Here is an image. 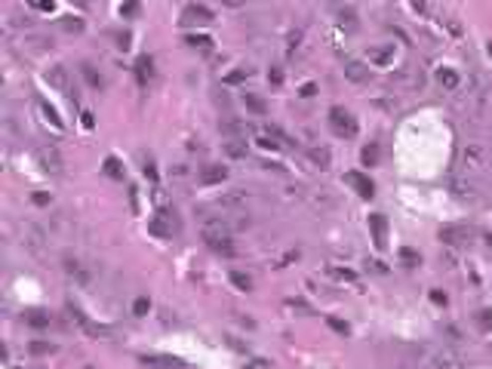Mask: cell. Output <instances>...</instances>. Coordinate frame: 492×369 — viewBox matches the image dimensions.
Listing matches in <instances>:
<instances>
[{
	"mask_svg": "<svg viewBox=\"0 0 492 369\" xmlns=\"http://www.w3.org/2000/svg\"><path fill=\"white\" fill-rule=\"evenodd\" d=\"M46 83L52 86V90H59V93H68V71H65V68L62 65H52L49 68V71H46Z\"/></svg>",
	"mask_w": 492,
	"mask_h": 369,
	"instance_id": "8fae6325",
	"label": "cell"
},
{
	"mask_svg": "<svg viewBox=\"0 0 492 369\" xmlns=\"http://www.w3.org/2000/svg\"><path fill=\"white\" fill-rule=\"evenodd\" d=\"M188 43H191V46H200V49H209V46H212V40H209V37H203V34H191Z\"/></svg>",
	"mask_w": 492,
	"mask_h": 369,
	"instance_id": "e575fe53",
	"label": "cell"
},
{
	"mask_svg": "<svg viewBox=\"0 0 492 369\" xmlns=\"http://www.w3.org/2000/svg\"><path fill=\"white\" fill-rule=\"evenodd\" d=\"M243 369H274V366H271L268 360H249V363H246Z\"/></svg>",
	"mask_w": 492,
	"mask_h": 369,
	"instance_id": "60d3db41",
	"label": "cell"
},
{
	"mask_svg": "<svg viewBox=\"0 0 492 369\" xmlns=\"http://www.w3.org/2000/svg\"><path fill=\"white\" fill-rule=\"evenodd\" d=\"M440 240H446V243H459L462 237H459V231H455V228H446V231H440Z\"/></svg>",
	"mask_w": 492,
	"mask_h": 369,
	"instance_id": "74e56055",
	"label": "cell"
},
{
	"mask_svg": "<svg viewBox=\"0 0 492 369\" xmlns=\"http://www.w3.org/2000/svg\"><path fill=\"white\" fill-rule=\"evenodd\" d=\"M120 12L130 15V19H133V15H139V0H123V3H120Z\"/></svg>",
	"mask_w": 492,
	"mask_h": 369,
	"instance_id": "d6a6232c",
	"label": "cell"
},
{
	"mask_svg": "<svg viewBox=\"0 0 492 369\" xmlns=\"http://www.w3.org/2000/svg\"><path fill=\"white\" fill-rule=\"evenodd\" d=\"M363 163H366V166H375L378 163V145H366V148H363Z\"/></svg>",
	"mask_w": 492,
	"mask_h": 369,
	"instance_id": "f1b7e54d",
	"label": "cell"
},
{
	"mask_svg": "<svg viewBox=\"0 0 492 369\" xmlns=\"http://www.w3.org/2000/svg\"><path fill=\"white\" fill-rule=\"evenodd\" d=\"M394 59V49L391 46H381V49H372V62H378V65H388Z\"/></svg>",
	"mask_w": 492,
	"mask_h": 369,
	"instance_id": "484cf974",
	"label": "cell"
},
{
	"mask_svg": "<svg viewBox=\"0 0 492 369\" xmlns=\"http://www.w3.org/2000/svg\"><path fill=\"white\" fill-rule=\"evenodd\" d=\"M400 258H403V265L415 268V265H418V258H422V255H418L415 249H400Z\"/></svg>",
	"mask_w": 492,
	"mask_h": 369,
	"instance_id": "1f68e13d",
	"label": "cell"
},
{
	"mask_svg": "<svg viewBox=\"0 0 492 369\" xmlns=\"http://www.w3.org/2000/svg\"><path fill=\"white\" fill-rule=\"evenodd\" d=\"M222 151L231 157V160H243V157H246V142H240V138H225Z\"/></svg>",
	"mask_w": 492,
	"mask_h": 369,
	"instance_id": "9a60e30c",
	"label": "cell"
},
{
	"mask_svg": "<svg viewBox=\"0 0 492 369\" xmlns=\"http://www.w3.org/2000/svg\"><path fill=\"white\" fill-rule=\"evenodd\" d=\"M37 163H40V169L43 172H52V175H56V172H62V154H59V148H37Z\"/></svg>",
	"mask_w": 492,
	"mask_h": 369,
	"instance_id": "8992f818",
	"label": "cell"
},
{
	"mask_svg": "<svg viewBox=\"0 0 492 369\" xmlns=\"http://www.w3.org/2000/svg\"><path fill=\"white\" fill-rule=\"evenodd\" d=\"M428 366H431V369H465L462 357L455 354L452 348H437L434 354L428 357Z\"/></svg>",
	"mask_w": 492,
	"mask_h": 369,
	"instance_id": "277c9868",
	"label": "cell"
},
{
	"mask_svg": "<svg viewBox=\"0 0 492 369\" xmlns=\"http://www.w3.org/2000/svg\"><path fill=\"white\" fill-rule=\"evenodd\" d=\"M222 3H225V6H240L243 0H222Z\"/></svg>",
	"mask_w": 492,
	"mask_h": 369,
	"instance_id": "c3c4849f",
	"label": "cell"
},
{
	"mask_svg": "<svg viewBox=\"0 0 492 369\" xmlns=\"http://www.w3.org/2000/svg\"><path fill=\"white\" fill-rule=\"evenodd\" d=\"M246 77H249V71H231V74L225 77V83H228V86H234V83H243Z\"/></svg>",
	"mask_w": 492,
	"mask_h": 369,
	"instance_id": "d590c367",
	"label": "cell"
},
{
	"mask_svg": "<svg viewBox=\"0 0 492 369\" xmlns=\"http://www.w3.org/2000/svg\"><path fill=\"white\" fill-rule=\"evenodd\" d=\"M62 265H65V271H68L71 277H74V280H77V283H83V286L89 283V271H83V265H80V261H77V258H71V255H68V258L62 261Z\"/></svg>",
	"mask_w": 492,
	"mask_h": 369,
	"instance_id": "5bb4252c",
	"label": "cell"
},
{
	"mask_svg": "<svg viewBox=\"0 0 492 369\" xmlns=\"http://www.w3.org/2000/svg\"><path fill=\"white\" fill-rule=\"evenodd\" d=\"M231 283H234L237 289H252V280H249L246 274H240V271H231Z\"/></svg>",
	"mask_w": 492,
	"mask_h": 369,
	"instance_id": "83f0119b",
	"label": "cell"
},
{
	"mask_svg": "<svg viewBox=\"0 0 492 369\" xmlns=\"http://www.w3.org/2000/svg\"><path fill=\"white\" fill-rule=\"evenodd\" d=\"M148 231L154 234V237H175L178 231H181V219L175 216V209H169V206H160L157 213L151 216V222H148Z\"/></svg>",
	"mask_w": 492,
	"mask_h": 369,
	"instance_id": "7a4b0ae2",
	"label": "cell"
},
{
	"mask_svg": "<svg viewBox=\"0 0 492 369\" xmlns=\"http://www.w3.org/2000/svg\"><path fill=\"white\" fill-rule=\"evenodd\" d=\"M431 302H434V305H446V295H443L440 289H434V292H431Z\"/></svg>",
	"mask_w": 492,
	"mask_h": 369,
	"instance_id": "b9f144b4",
	"label": "cell"
},
{
	"mask_svg": "<svg viewBox=\"0 0 492 369\" xmlns=\"http://www.w3.org/2000/svg\"><path fill=\"white\" fill-rule=\"evenodd\" d=\"M218 203H222V206H243V203H246V197H243V194H225Z\"/></svg>",
	"mask_w": 492,
	"mask_h": 369,
	"instance_id": "836d02e7",
	"label": "cell"
},
{
	"mask_svg": "<svg viewBox=\"0 0 492 369\" xmlns=\"http://www.w3.org/2000/svg\"><path fill=\"white\" fill-rule=\"evenodd\" d=\"M25 323L34 326V329H46V326H49V311H43V308H31V311H25Z\"/></svg>",
	"mask_w": 492,
	"mask_h": 369,
	"instance_id": "4fadbf2b",
	"label": "cell"
},
{
	"mask_svg": "<svg viewBox=\"0 0 492 369\" xmlns=\"http://www.w3.org/2000/svg\"><path fill=\"white\" fill-rule=\"evenodd\" d=\"M311 160H314V166L326 169L329 166V148H311Z\"/></svg>",
	"mask_w": 492,
	"mask_h": 369,
	"instance_id": "cb8c5ba5",
	"label": "cell"
},
{
	"mask_svg": "<svg viewBox=\"0 0 492 369\" xmlns=\"http://www.w3.org/2000/svg\"><path fill=\"white\" fill-rule=\"evenodd\" d=\"M148 311H151V302H148V298H136V302H133V314H136V317H145Z\"/></svg>",
	"mask_w": 492,
	"mask_h": 369,
	"instance_id": "f546056e",
	"label": "cell"
},
{
	"mask_svg": "<svg viewBox=\"0 0 492 369\" xmlns=\"http://www.w3.org/2000/svg\"><path fill=\"white\" fill-rule=\"evenodd\" d=\"M437 80H440L443 90H459L462 86V77L452 71V68H440V74H437Z\"/></svg>",
	"mask_w": 492,
	"mask_h": 369,
	"instance_id": "2e32d148",
	"label": "cell"
},
{
	"mask_svg": "<svg viewBox=\"0 0 492 369\" xmlns=\"http://www.w3.org/2000/svg\"><path fill=\"white\" fill-rule=\"evenodd\" d=\"M344 182L354 185V191L360 197H372L375 194V185L369 182V175H363V172H344Z\"/></svg>",
	"mask_w": 492,
	"mask_h": 369,
	"instance_id": "30bf717a",
	"label": "cell"
},
{
	"mask_svg": "<svg viewBox=\"0 0 492 369\" xmlns=\"http://www.w3.org/2000/svg\"><path fill=\"white\" fill-rule=\"evenodd\" d=\"M268 80H271V86H280V83H283V71H280V68H271V71H268Z\"/></svg>",
	"mask_w": 492,
	"mask_h": 369,
	"instance_id": "f35d334b",
	"label": "cell"
},
{
	"mask_svg": "<svg viewBox=\"0 0 492 369\" xmlns=\"http://www.w3.org/2000/svg\"><path fill=\"white\" fill-rule=\"evenodd\" d=\"M326 326H329V329H335L338 336H348V323H344V320H338V317H326Z\"/></svg>",
	"mask_w": 492,
	"mask_h": 369,
	"instance_id": "4dcf8cb0",
	"label": "cell"
},
{
	"mask_svg": "<svg viewBox=\"0 0 492 369\" xmlns=\"http://www.w3.org/2000/svg\"><path fill=\"white\" fill-rule=\"evenodd\" d=\"M117 46H120V49H130V34H126V31L117 34Z\"/></svg>",
	"mask_w": 492,
	"mask_h": 369,
	"instance_id": "7bdbcfd3",
	"label": "cell"
},
{
	"mask_svg": "<svg viewBox=\"0 0 492 369\" xmlns=\"http://www.w3.org/2000/svg\"><path fill=\"white\" fill-rule=\"evenodd\" d=\"M369 228H372V243L378 246V249H385V234H388V222L385 216H369Z\"/></svg>",
	"mask_w": 492,
	"mask_h": 369,
	"instance_id": "7c38bea8",
	"label": "cell"
},
{
	"mask_svg": "<svg viewBox=\"0 0 492 369\" xmlns=\"http://www.w3.org/2000/svg\"><path fill=\"white\" fill-rule=\"evenodd\" d=\"M37 6H40V9H49V12H52V0H37Z\"/></svg>",
	"mask_w": 492,
	"mask_h": 369,
	"instance_id": "bcb514c9",
	"label": "cell"
},
{
	"mask_svg": "<svg viewBox=\"0 0 492 369\" xmlns=\"http://www.w3.org/2000/svg\"><path fill=\"white\" fill-rule=\"evenodd\" d=\"M329 126H332V132L335 135H341V138H351V135H357V120L351 117V111H344V108H329Z\"/></svg>",
	"mask_w": 492,
	"mask_h": 369,
	"instance_id": "3957f363",
	"label": "cell"
},
{
	"mask_svg": "<svg viewBox=\"0 0 492 369\" xmlns=\"http://www.w3.org/2000/svg\"><path fill=\"white\" fill-rule=\"evenodd\" d=\"M200 237H203V243L209 246L212 252H218V255H234V234H231V228H228L222 219H206Z\"/></svg>",
	"mask_w": 492,
	"mask_h": 369,
	"instance_id": "6da1fadb",
	"label": "cell"
},
{
	"mask_svg": "<svg viewBox=\"0 0 492 369\" xmlns=\"http://www.w3.org/2000/svg\"><path fill=\"white\" fill-rule=\"evenodd\" d=\"M212 22V12L206 6H197V3H188L185 12H181V25H209Z\"/></svg>",
	"mask_w": 492,
	"mask_h": 369,
	"instance_id": "52a82bcc",
	"label": "cell"
},
{
	"mask_svg": "<svg viewBox=\"0 0 492 369\" xmlns=\"http://www.w3.org/2000/svg\"><path fill=\"white\" fill-rule=\"evenodd\" d=\"M477 326L483 332H492V308H480L477 311Z\"/></svg>",
	"mask_w": 492,
	"mask_h": 369,
	"instance_id": "d4e9b609",
	"label": "cell"
},
{
	"mask_svg": "<svg viewBox=\"0 0 492 369\" xmlns=\"http://www.w3.org/2000/svg\"><path fill=\"white\" fill-rule=\"evenodd\" d=\"M105 175H111V179H120V182H123V166H120L117 157H108V160H105Z\"/></svg>",
	"mask_w": 492,
	"mask_h": 369,
	"instance_id": "7402d4cb",
	"label": "cell"
},
{
	"mask_svg": "<svg viewBox=\"0 0 492 369\" xmlns=\"http://www.w3.org/2000/svg\"><path fill=\"white\" fill-rule=\"evenodd\" d=\"M489 52H492V43H489Z\"/></svg>",
	"mask_w": 492,
	"mask_h": 369,
	"instance_id": "681fc988",
	"label": "cell"
},
{
	"mask_svg": "<svg viewBox=\"0 0 492 369\" xmlns=\"http://www.w3.org/2000/svg\"><path fill=\"white\" fill-rule=\"evenodd\" d=\"M59 28L68 31V34H83V19H71V15H65V19H59Z\"/></svg>",
	"mask_w": 492,
	"mask_h": 369,
	"instance_id": "44dd1931",
	"label": "cell"
},
{
	"mask_svg": "<svg viewBox=\"0 0 492 369\" xmlns=\"http://www.w3.org/2000/svg\"><path fill=\"white\" fill-rule=\"evenodd\" d=\"M344 77H348L351 83H366V80H369L366 62H360V59H344Z\"/></svg>",
	"mask_w": 492,
	"mask_h": 369,
	"instance_id": "ba28073f",
	"label": "cell"
},
{
	"mask_svg": "<svg viewBox=\"0 0 492 369\" xmlns=\"http://www.w3.org/2000/svg\"><path fill=\"white\" fill-rule=\"evenodd\" d=\"M31 200L37 203V206H49V203H52V197L46 194V191H34V194H31Z\"/></svg>",
	"mask_w": 492,
	"mask_h": 369,
	"instance_id": "8d00e7d4",
	"label": "cell"
},
{
	"mask_svg": "<svg viewBox=\"0 0 492 369\" xmlns=\"http://www.w3.org/2000/svg\"><path fill=\"white\" fill-rule=\"evenodd\" d=\"M80 74H83V80H86L89 86H93V90H102V86H105L102 74H99V71H96V68L89 65V62H83V65H80Z\"/></svg>",
	"mask_w": 492,
	"mask_h": 369,
	"instance_id": "e0dca14e",
	"label": "cell"
},
{
	"mask_svg": "<svg viewBox=\"0 0 492 369\" xmlns=\"http://www.w3.org/2000/svg\"><path fill=\"white\" fill-rule=\"evenodd\" d=\"M136 71H139V83L145 86L151 80V74H154V62H151V56H142L139 62H136Z\"/></svg>",
	"mask_w": 492,
	"mask_h": 369,
	"instance_id": "ac0fdd59",
	"label": "cell"
},
{
	"mask_svg": "<svg viewBox=\"0 0 492 369\" xmlns=\"http://www.w3.org/2000/svg\"><path fill=\"white\" fill-rule=\"evenodd\" d=\"M332 274H335L338 280H354V277H357V274H354V271H348V268H332Z\"/></svg>",
	"mask_w": 492,
	"mask_h": 369,
	"instance_id": "ab89813d",
	"label": "cell"
},
{
	"mask_svg": "<svg viewBox=\"0 0 492 369\" xmlns=\"http://www.w3.org/2000/svg\"><path fill=\"white\" fill-rule=\"evenodd\" d=\"M68 314H71V320H74V323L86 332V336H93V339H105V336H108V326L93 323V320H89V317H86V314H83L77 305H68Z\"/></svg>",
	"mask_w": 492,
	"mask_h": 369,
	"instance_id": "5b68a950",
	"label": "cell"
},
{
	"mask_svg": "<svg viewBox=\"0 0 492 369\" xmlns=\"http://www.w3.org/2000/svg\"><path fill=\"white\" fill-rule=\"evenodd\" d=\"M409 3H412V6H415L418 12H425V0H409Z\"/></svg>",
	"mask_w": 492,
	"mask_h": 369,
	"instance_id": "7dc6e473",
	"label": "cell"
},
{
	"mask_svg": "<svg viewBox=\"0 0 492 369\" xmlns=\"http://www.w3.org/2000/svg\"><path fill=\"white\" fill-rule=\"evenodd\" d=\"M243 105H246V108H249L252 114H265V111H268L265 99H262V96H252V93H246V96H243Z\"/></svg>",
	"mask_w": 492,
	"mask_h": 369,
	"instance_id": "ffe728a7",
	"label": "cell"
},
{
	"mask_svg": "<svg viewBox=\"0 0 492 369\" xmlns=\"http://www.w3.org/2000/svg\"><path fill=\"white\" fill-rule=\"evenodd\" d=\"M40 114H43V120H46V123H52L56 129H62V117L56 114V108H49L46 102H40Z\"/></svg>",
	"mask_w": 492,
	"mask_h": 369,
	"instance_id": "603a6c76",
	"label": "cell"
},
{
	"mask_svg": "<svg viewBox=\"0 0 492 369\" xmlns=\"http://www.w3.org/2000/svg\"><path fill=\"white\" fill-rule=\"evenodd\" d=\"M338 25H341V28H348V31H354V28H357V15H354V9H341Z\"/></svg>",
	"mask_w": 492,
	"mask_h": 369,
	"instance_id": "4316f807",
	"label": "cell"
},
{
	"mask_svg": "<svg viewBox=\"0 0 492 369\" xmlns=\"http://www.w3.org/2000/svg\"><path fill=\"white\" fill-rule=\"evenodd\" d=\"M228 179V166L222 163H206L200 169V185H222Z\"/></svg>",
	"mask_w": 492,
	"mask_h": 369,
	"instance_id": "9c48e42d",
	"label": "cell"
},
{
	"mask_svg": "<svg viewBox=\"0 0 492 369\" xmlns=\"http://www.w3.org/2000/svg\"><path fill=\"white\" fill-rule=\"evenodd\" d=\"M314 93H317L314 83H305V86H302V96H314Z\"/></svg>",
	"mask_w": 492,
	"mask_h": 369,
	"instance_id": "f6af8a7d",
	"label": "cell"
},
{
	"mask_svg": "<svg viewBox=\"0 0 492 369\" xmlns=\"http://www.w3.org/2000/svg\"><path fill=\"white\" fill-rule=\"evenodd\" d=\"M28 354H31V357H46V354H56V345H52V342H31V345H28Z\"/></svg>",
	"mask_w": 492,
	"mask_h": 369,
	"instance_id": "d6986e66",
	"label": "cell"
},
{
	"mask_svg": "<svg viewBox=\"0 0 492 369\" xmlns=\"http://www.w3.org/2000/svg\"><path fill=\"white\" fill-rule=\"evenodd\" d=\"M145 175H148V179L151 182H157V169H154V163L148 160V163H145Z\"/></svg>",
	"mask_w": 492,
	"mask_h": 369,
	"instance_id": "ee69618b",
	"label": "cell"
}]
</instances>
